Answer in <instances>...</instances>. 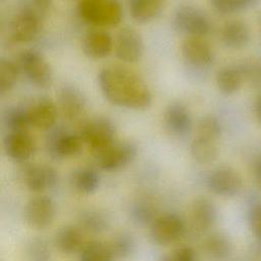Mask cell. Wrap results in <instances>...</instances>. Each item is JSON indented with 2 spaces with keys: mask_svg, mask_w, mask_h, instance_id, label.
Here are the masks:
<instances>
[{
  "mask_svg": "<svg viewBox=\"0 0 261 261\" xmlns=\"http://www.w3.org/2000/svg\"><path fill=\"white\" fill-rule=\"evenodd\" d=\"M98 83L104 97L116 106L145 110L152 103V93L146 82L125 66L116 64L102 68Z\"/></svg>",
  "mask_w": 261,
  "mask_h": 261,
  "instance_id": "cell-1",
  "label": "cell"
},
{
  "mask_svg": "<svg viewBox=\"0 0 261 261\" xmlns=\"http://www.w3.org/2000/svg\"><path fill=\"white\" fill-rule=\"evenodd\" d=\"M77 13L89 24L109 28L121 21L122 7L118 0H80Z\"/></svg>",
  "mask_w": 261,
  "mask_h": 261,
  "instance_id": "cell-2",
  "label": "cell"
},
{
  "mask_svg": "<svg viewBox=\"0 0 261 261\" xmlns=\"http://www.w3.org/2000/svg\"><path fill=\"white\" fill-rule=\"evenodd\" d=\"M115 125L107 117H96L84 122L79 130L83 143L98 155L115 142Z\"/></svg>",
  "mask_w": 261,
  "mask_h": 261,
  "instance_id": "cell-3",
  "label": "cell"
},
{
  "mask_svg": "<svg viewBox=\"0 0 261 261\" xmlns=\"http://www.w3.org/2000/svg\"><path fill=\"white\" fill-rule=\"evenodd\" d=\"M20 71L36 87L47 89L53 81L51 65L41 52L35 49H27L20 52L17 59Z\"/></svg>",
  "mask_w": 261,
  "mask_h": 261,
  "instance_id": "cell-4",
  "label": "cell"
},
{
  "mask_svg": "<svg viewBox=\"0 0 261 261\" xmlns=\"http://www.w3.org/2000/svg\"><path fill=\"white\" fill-rule=\"evenodd\" d=\"M42 15L31 5L22 6L13 16L9 25V39L16 44L34 41L42 28Z\"/></svg>",
  "mask_w": 261,
  "mask_h": 261,
  "instance_id": "cell-5",
  "label": "cell"
},
{
  "mask_svg": "<svg viewBox=\"0 0 261 261\" xmlns=\"http://www.w3.org/2000/svg\"><path fill=\"white\" fill-rule=\"evenodd\" d=\"M172 27L188 37H205L211 28L206 14L192 5L177 7L172 16Z\"/></svg>",
  "mask_w": 261,
  "mask_h": 261,
  "instance_id": "cell-6",
  "label": "cell"
},
{
  "mask_svg": "<svg viewBox=\"0 0 261 261\" xmlns=\"http://www.w3.org/2000/svg\"><path fill=\"white\" fill-rule=\"evenodd\" d=\"M186 225L180 216L174 213L158 215L151 223L150 234L154 243L160 246H168L181 239Z\"/></svg>",
  "mask_w": 261,
  "mask_h": 261,
  "instance_id": "cell-7",
  "label": "cell"
},
{
  "mask_svg": "<svg viewBox=\"0 0 261 261\" xmlns=\"http://www.w3.org/2000/svg\"><path fill=\"white\" fill-rule=\"evenodd\" d=\"M144 41L139 32L133 28H122L116 34L114 40L115 56L127 63L139 61L144 54Z\"/></svg>",
  "mask_w": 261,
  "mask_h": 261,
  "instance_id": "cell-8",
  "label": "cell"
},
{
  "mask_svg": "<svg viewBox=\"0 0 261 261\" xmlns=\"http://www.w3.org/2000/svg\"><path fill=\"white\" fill-rule=\"evenodd\" d=\"M137 153V146L132 142L124 141L114 142L96 156L101 169L113 171L129 164L136 158Z\"/></svg>",
  "mask_w": 261,
  "mask_h": 261,
  "instance_id": "cell-9",
  "label": "cell"
},
{
  "mask_svg": "<svg viewBox=\"0 0 261 261\" xmlns=\"http://www.w3.org/2000/svg\"><path fill=\"white\" fill-rule=\"evenodd\" d=\"M207 187L213 194L221 197H233L243 188L241 174L232 167L220 166L210 172Z\"/></svg>",
  "mask_w": 261,
  "mask_h": 261,
  "instance_id": "cell-10",
  "label": "cell"
},
{
  "mask_svg": "<svg viewBox=\"0 0 261 261\" xmlns=\"http://www.w3.org/2000/svg\"><path fill=\"white\" fill-rule=\"evenodd\" d=\"M55 218V205L51 198L38 195L31 198L24 207V219L27 223L38 229L50 226Z\"/></svg>",
  "mask_w": 261,
  "mask_h": 261,
  "instance_id": "cell-11",
  "label": "cell"
},
{
  "mask_svg": "<svg viewBox=\"0 0 261 261\" xmlns=\"http://www.w3.org/2000/svg\"><path fill=\"white\" fill-rule=\"evenodd\" d=\"M83 140L79 133L56 129L48 137L47 150L52 158L64 159L77 155L83 149Z\"/></svg>",
  "mask_w": 261,
  "mask_h": 261,
  "instance_id": "cell-12",
  "label": "cell"
},
{
  "mask_svg": "<svg viewBox=\"0 0 261 261\" xmlns=\"http://www.w3.org/2000/svg\"><path fill=\"white\" fill-rule=\"evenodd\" d=\"M57 101L61 114L69 121L81 118L87 106L86 98L81 90L69 84H65L59 88Z\"/></svg>",
  "mask_w": 261,
  "mask_h": 261,
  "instance_id": "cell-13",
  "label": "cell"
},
{
  "mask_svg": "<svg viewBox=\"0 0 261 261\" xmlns=\"http://www.w3.org/2000/svg\"><path fill=\"white\" fill-rule=\"evenodd\" d=\"M5 154L16 162L29 160L35 153L36 144L28 130L8 132L3 140Z\"/></svg>",
  "mask_w": 261,
  "mask_h": 261,
  "instance_id": "cell-14",
  "label": "cell"
},
{
  "mask_svg": "<svg viewBox=\"0 0 261 261\" xmlns=\"http://www.w3.org/2000/svg\"><path fill=\"white\" fill-rule=\"evenodd\" d=\"M180 50L184 59L194 66L210 65L214 59L213 50L204 37H187Z\"/></svg>",
  "mask_w": 261,
  "mask_h": 261,
  "instance_id": "cell-15",
  "label": "cell"
},
{
  "mask_svg": "<svg viewBox=\"0 0 261 261\" xmlns=\"http://www.w3.org/2000/svg\"><path fill=\"white\" fill-rule=\"evenodd\" d=\"M82 49L89 58L101 59L107 57L112 52L114 41L108 32L101 29H94L84 35Z\"/></svg>",
  "mask_w": 261,
  "mask_h": 261,
  "instance_id": "cell-16",
  "label": "cell"
},
{
  "mask_svg": "<svg viewBox=\"0 0 261 261\" xmlns=\"http://www.w3.org/2000/svg\"><path fill=\"white\" fill-rule=\"evenodd\" d=\"M31 125L39 129H50L57 120V107L48 97H40L28 106Z\"/></svg>",
  "mask_w": 261,
  "mask_h": 261,
  "instance_id": "cell-17",
  "label": "cell"
},
{
  "mask_svg": "<svg viewBox=\"0 0 261 261\" xmlns=\"http://www.w3.org/2000/svg\"><path fill=\"white\" fill-rule=\"evenodd\" d=\"M164 124L167 130L176 137H185L190 134L193 119L190 110L180 102L170 103L164 111Z\"/></svg>",
  "mask_w": 261,
  "mask_h": 261,
  "instance_id": "cell-18",
  "label": "cell"
},
{
  "mask_svg": "<svg viewBox=\"0 0 261 261\" xmlns=\"http://www.w3.org/2000/svg\"><path fill=\"white\" fill-rule=\"evenodd\" d=\"M58 181V172L47 164H35L27 168L24 172L25 187L35 193H42L52 189Z\"/></svg>",
  "mask_w": 261,
  "mask_h": 261,
  "instance_id": "cell-19",
  "label": "cell"
},
{
  "mask_svg": "<svg viewBox=\"0 0 261 261\" xmlns=\"http://www.w3.org/2000/svg\"><path fill=\"white\" fill-rule=\"evenodd\" d=\"M190 211L192 225L200 232L209 230L214 225L217 218L215 204L209 198L204 196H199L194 199Z\"/></svg>",
  "mask_w": 261,
  "mask_h": 261,
  "instance_id": "cell-20",
  "label": "cell"
},
{
  "mask_svg": "<svg viewBox=\"0 0 261 261\" xmlns=\"http://www.w3.org/2000/svg\"><path fill=\"white\" fill-rule=\"evenodd\" d=\"M86 243L83 229L80 226L65 225L58 229L55 234V245L64 254L81 252Z\"/></svg>",
  "mask_w": 261,
  "mask_h": 261,
  "instance_id": "cell-21",
  "label": "cell"
},
{
  "mask_svg": "<svg viewBox=\"0 0 261 261\" xmlns=\"http://www.w3.org/2000/svg\"><path fill=\"white\" fill-rule=\"evenodd\" d=\"M220 38L226 47L241 49L248 44L250 40V31L244 21L233 19L223 24L220 32Z\"/></svg>",
  "mask_w": 261,
  "mask_h": 261,
  "instance_id": "cell-22",
  "label": "cell"
},
{
  "mask_svg": "<svg viewBox=\"0 0 261 261\" xmlns=\"http://www.w3.org/2000/svg\"><path fill=\"white\" fill-rule=\"evenodd\" d=\"M203 250L212 261H224L232 252V244L229 238L222 232H213L203 241Z\"/></svg>",
  "mask_w": 261,
  "mask_h": 261,
  "instance_id": "cell-23",
  "label": "cell"
},
{
  "mask_svg": "<svg viewBox=\"0 0 261 261\" xmlns=\"http://www.w3.org/2000/svg\"><path fill=\"white\" fill-rule=\"evenodd\" d=\"M166 2L167 0H129V13L136 21L146 23L161 13Z\"/></svg>",
  "mask_w": 261,
  "mask_h": 261,
  "instance_id": "cell-24",
  "label": "cell"
},
{
  "mask_svg": "<svg viewBox=\"0 0 261 261\" xmlns=\"http://www.w3.org/2000/svg\"><path fill=\"white\" fill-rule=\"evenodd\" d=\"M191 155L201 164H208L216 160L219 154L217 140L195 135L191 143Z\"/></svg>",
  "mask_w": 261,
  "mask_h": 261,
  "instance_id": "cell-25",
  "label": "cell"
},
{
  "mask_svg": "<svg viewBox=\"0 0 261 261\" xmlns=\"http://www.w3.org/2000/svg\"><path fill=\"white\" fill-rule=\"evenodd\" d=\"M110 218L108 214L98 208H89L81 212L79 217V226L92 233H101L108 229Z\"/></svg>",
  "mask_w": 261,
  "mask_h": 261,
  "instance_id": "cell-26",
  "label": "cell"
},
{
  "mask_svg": "<svg viewBox=\"0 0 261 261\" xmlns=\"http://www.w3.org/2000/svg\"><path fill=\"white\" fill-rule=\"evenodd\" d=\"M71 184L82 194H93L100 186V175L93 167H80L72 172Z\"/></svg>",
  "mask_w": 261,
  "mask_h": 261,
  "instance_id": "cell-27",
  "label": "cell"
},
{
  "mask_svg": "<svg viewBox=\"0 0 261 261\" xmlns=\"http://www.w3.org/2000/svg\"><path fill=\"white\" fill-rule=\"evenodd\" d=\"M244 73L234 66L222 67L216 74V85L219 91L225 95H231L239 91L243 83Z\"/></svg>",
  "mask_w": 261,
  "mask_h": 261,
  "instance_id": "cell-28",
  "label": "cell"
},
{
  "mask_svg": "<svg viewBox=\"0 0 261 261\" xmlns=\"http://www.w3.org/2000/svg\"><path fill=\"white\" fill-rule=\"evenodd\" d=\"M4 126L8 132L28 130L31 125L28 107L13 106L9 107L3 115Z\"/></svg>",
  "mask_w": 261,
  "mask_h": 261,
  "instance_id": "cell-29",
  "label": "cell"
},
{
  "mask_svg": "<svg viewBox=\"0 0 261 261\" xmlns=\"http://www.w3.org/2000/svg\"><path fill=\"white\" fill-rule=\"evenodd\" d=\"M80 253V261H114L108 243L101 241L87 242Z\"/></svg>",
  "mask_w": 261,
  "mask_h": 261,
  "instance_id": "cell-30",
  "label": "cell"
},
{
  "mask_svg": "<svg viewBox=\"0 0 261 261\" xmlns=\"http://www.w3.org/2000/svg\"><path fill=\"white\" fill-rule=\"evenodd\" d=\"M20 68L17 62L7 58H2L0 61V94L5 95L10 92L19 76Z\"/></svg>",
  "mask_w": 261,
  "mask_h": 261,
  "instance_id": "cell-31",
  "label": "cell"
},
{
  "mask_svg": "<svg viewBox=\"0 0 261 261\" xmlns=\"http://www.w3.org/2000/svg\"><path fill=\"white\" fill-rule=\"evenodd\" d=\"M114 259H125L129 257L136 248L134 238L126 232H119L108 243Z\"/></svg>",
  "mask_w": 261,
  "mask_h": 261,
  "instance_id": "cell-32",
  "label": "cell"
},
{
  "mask_svg": "<svg viewBox=\"0 0 261 261\" xmlns=\"http://www.w3.org/2000/svg\"><path fill=\"white\" fill-rule=\"evenodd\" d=\"M25 255L29 261H52L50 247L46 240L34 238L29 241L25 247Z\"/></svg>",
  "mask_w": 261,
  "mask_h": 261,
  "instance_id": "cell-33",
  "label": "cell"
},
{
  "mask_svg": "<svg viewBox=\"0 0 261 261\" xmlns=\"http://www.w3.org/2000/svg\"><path fill=\"white\" fill-rule=\"evenodd\" d=\"M196 135L218 141L221 135V124L215 116L205 115L196 125Z\"/></svg>",
  "mask_w": 261,
  "mask_h": 261,
  "instance_id": "cell-34",
  "label": "cell"
},
{
  "mask_svg": "<svg viewBox=\"0 0 261 261\" xmlns=\"http://www.w3.org/2000/svg\"><path fill=\"white\" fill-rule=\"evenodd\" d=\"M156 206L154 202L149 199H141L137 201L133 206V216L134 218L142 223L153 222L156 216Z\"/></svg>",
  "mask_w": 261,
  "mask_h": 261,
  "instance_id": "cell-35",
  "label": "cell"
},
{
  "mask_svg": "<svg viewBox=\"0 0 261 261\" xmlns=\"http://www.w3.org/2000/svg\"><path fill=\"white\" fill-rule=\"evenodd\" d=\"M158 261H198V258L191 247L184 246L169 251L161 256Z\"/></svg>",
  "mask_w": 261,
  "mask_h": 261,
  "instance_id": "cell-36",
  "label": "cell"
},
{
  "mask_svg": "<svg viewBox=\"0 0 261 261\" xmlns=\"http://www.w3.org/2000/svg\"><path fill=\"white\" fill-rule=\"evenodd\" d=\"M254 0H210L212 6L221 13H232L236 12Z\"/></svg>",
  "mask_w": 261,
  "mask_h": 261,
  "instance_id": "cell-37",
  "label": "cell"
},
{
  "mask_svg": "<svg viewBox=\"0 0 261 261\" xmlns=\"http://www.w3.org/2000/svg\"><path fill=\"white\" fill-rule=\"evenodd\" d=\"M250 224L255 236L261 239V205H257L251 211Z\"/></svg>",
  "mask_w": 261,
  "mask_h": 261,
  "instance_id": "cell-38",
  "label": "cell"
},
{
  "mask_svg": "<svg viewBox=\"0 0 261 261\" xmlns=\"http://www.w3.org/2000/svg\"><path fill=\"white\" fill-rule=\"evenodd\" d=\"M30 5L36 9L42 16H44L49 10L52 5L53 0H29Z\"/></svg>",
  "mask_w": 261,
  "mask_h": 261,
  "instance_id": "cell-39",
  "label": "cell"
},
{
  "mask_svg": "<svg viewBox=\"0 0 261 261\" xmlns=\"http://www.w3.org/2000/svg\"><path fill=\"white\" fill-rule=\"evenodd\" d=\"M254 115L259 123H261V96H259L254 103Z\"/></svg>",
  "mask_w": 261,
  "mask_h": 261,
  "instance_id": "cell-40",
  "label": "cell"
},
{
  "mask_svg": "<svg viewBox=\"0 0 261 261\" xmlns=\"http://www.w3.org/2000/svg\"><path fill=\"white\" fill-rule=\"evenodd\" d=\"M254 176L257 182L261 186V158H259L254 164Z\"/></svg>",
  "mask_w": 261,
  "mask_h": 261,
  "instance_id": "cell-41",
  "label": "cell"
},
{
  "mask_svg": "<svg viewBox=\"0 0 261 261\" xmlns=\"http://www.w3.org/2000/svg\"><path fill=\"white\" fill-rule=\"evenodd\" d=\"M260 24H261V18H260Z\"/></svg>",
  "mask_w": 261,
  "mask_h": 261,
  "instance_id": "cell-42",
  "label": "cell"
}]
</instances>
